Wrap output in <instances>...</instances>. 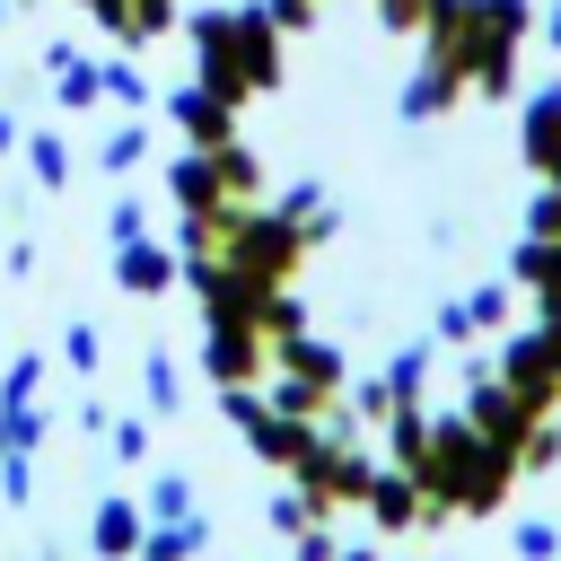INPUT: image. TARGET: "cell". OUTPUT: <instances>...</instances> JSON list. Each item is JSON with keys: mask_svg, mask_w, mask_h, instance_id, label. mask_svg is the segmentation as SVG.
<instances>
[{"mask_svg": "<svg viewBox=\"0 0 561 561\" xmlns=\"http://www.w3.org/2000/svg\"><path fill=\"white\" fill-rule=\"evenodd\" d=\"M184 44H193V79L219 88L228 105L263 96L280 79V26L263 0H219V9H193L184 18Z\"/></svg>", "mask_w": 561, "mask_h": 561, "instance_id": "1", "label": "cell"}, {"mask_svg": "<svg viewBox=\"0 0 561 561\" xmlns=\"http://www.w3.org/2000/svg\"><path fill=\"white\" fill-rule=\"evenodd\" d=\"M517 465H526V456H517V447H500L473 412H438L430 456H421L412 473H421V491H430V508H438V517H447V508H456V517H482V508H500V491L517 482Z\"/></svg>", "mask_w": 561, "mask_h": 561, "instance_id": "2", "label": "cell"}, {"mask_svg": "<svg viewBox=\"0 0 561 561\" xmlns=\"http://www.w3.org/2000/svg\"><path fill=\"white\" fill-rule=\"evenodd\" d=\"M298 254H307V228H289L280 210H254V202H237L228 219H219V263L254 289V298H272L289 272H298Z\"/></svg>", "mask_w": 561, "mask_h": 561, "instance_id": "3", "label": "cell"}, {"mask_svg": "<svg viewBox=\"0 0 561 561\" xmlns=\"http://www.w3.org/2000/svg\"><path fill=\"white\" fill-rule=\"evenodd\" d=\"M219 412H228V430L263 456V465H298V447L316 438V421H289L272 394H254V386H219Z\"/></svg>", "mask_w": 561, "mask_h": 561, "instance_id": "4", "label": "cell"}, {"mask_svg": "<svg viewBox=\"0 0 561 561\" xmlns=\"http://www.w3.org/2000/svg\"><path fill=\"white\" fill-rule=\"evenodd\" d=\"M228 149H237V140H228ZM228 149H193V140H184V149L167 158V202H175V210H210V219H219V210H237L245 193H237Z\"/></svg>", "mask_w": 561, "mask_h": 561, "instance_id": "5", "label": "cell"}, {"mask_svg": "<svg viewBox=\"0 0 561 561\" xmlns=\"http://www.w3.org/2000/svg\"><path fill=\"white\" fill-rule=\"evenodd\" d=\"M500 377H508L535 412H552V403H561V324L543 316L535 333H508V342H500Z\"/></svg>", "mask_w": 561, "mask_h": 561, "instance_id": "6", "label": "cell"}, {"mask_svg": "<svg viewBox=\"0 0 561 561\" xmlns=\"http://www.w3.org/2000/svg\"><path fill=\"white\" fill-rule=\"evenodd\" d=\"M456 88H465V70H456V53L421 35V61H412V79L394 88V123H438V114L456 105Z\"/></svg>", "mask_w": 561, "mask_h": 561, "instance_id": "7", "label": "cell"}, {"mask_svg": "<svg viewBox=\"0 0 561 561\" xmlns=\"http://www.w3.org/2000/svg\"><path fill=\"white\" fill-rule=\"evenodd\" d=\"M158 114L193 140V149H228L237 140V105L219 96V88H202V79H184V88H158Z\"/></svg>", "mask_w": 561, "mask_h": 561, "instance_id": "8", "label": "cell"}, {"mask_svg": "<svg viewBox=\"0 0 561 561\" xmlns=\"http://www.w3.org/2000/svg\"><path fill=\"white\" fill-rule=\"evenodd\" d=\"M359 508L377 517V535H412V526H430V517H438L412 465H377V482H368V500H359Z\"/></svg>", "mask_w": 561, "mask_h": 561, "instance_id": "9", "label": "cell"}, {"mask_svg": "<svg viewBox=\"0 0 561 561\" xmlns=\"http://www.w3.org/2000/svg\"><path fill=\"white\" fill-rule=\"evenodd\" d=\"M517 158L535 167V184H561V88H526V114H517Z\"/></svg>", "mask_w": 561, "mask_h": 561, "instance_id": "10", "label": "cell"}, {"mask_svg": "<svg viewBox=\"0 0 561 561\" xmlns=\"http://www.w3.org/2000/svg\"><path fill=\"white\" fill-rule=\"evenodd\" d=\"M114 280H123L131 298H167V289L184 280L175 237H131V245H114Z\"/></svg>", "mask_w": 561, "mask_h": 561, "instance_id": "11", "label": "cell"}, {"mask_svg": "<svg viewBox=\"0 0 561 561\" xmlns=\"http://www.w3.org/2000/svg\"><path fill=\"white\" fill-rule=\"evenodd\" d=\"M140 535H149V508H140L131 491H105V500L88 508V552H96V561H140Z\"/></svg>", "mask_w": 561, "mask_h": 561, "instance_id": "12", "label": "cell"}, {"mask_svg": "<svg viewBox=\"0 0 561 561\" xmlns=\"http://www.w3.org/2000/svg\"><path fill=\"white\" fill-rule=\"evenodd\" d=\"M44 79H53L61 114H96L105 105V61H88L79 44H44Z\"/></svg>", "mask_w": 561, "mask_h": 561, "instance_id": "13", "label": "cell"}, {"mask_svg": "<svg viewBox=\"0 0 561 561\" xmlns=\"http://www.w3.org/2000/svg\"><path fill=\"white\" fill-rule=\"evenodd\" d=\"M149 158H158V123L149 114H123L114 131H96V175H131Z\"/></svg>", "mask_w": 561, "mask_h": 561, "instance_id": "14", "label": "cell"}, {"mask_svg": "<svg viewBox=\"0 0 561 561\" xmlns=\"http://www.w3.org/2000/svg\"><path fill=\"white\" fill-rule=\"evenodd\" d=\"M438 351H447L438 333H421V342H394V351H386V368H377V377H386V394H394V403H421V394H430V368H438Z\"/></svg>", "mask_w": 561, "mask_h": 561, "instance_id": "15", "label": "cell"}, {"mask_svg": "<svg viewBox=\"0 0 561 561\" xmlns=\"http://www.w3.org/2000/svg\"><path fill=\"white\" fill-rule=\"evenodd\" d=\"M430 430H438V403H430V394H421V403H394V412L377 421L386 465H421V456H430Z\"/></svg>", "mask_w": 561, "mask_h": 561, "instance_id": "16", "label": "cell"}, {"mask_svg": "<svg viewBox=\"0 0 561 561\" xmlns=\"http://www.w3.org/2000/svg\"><path fill=\"white\" fill-rule=\"evenodd\" d=\"M202 552H210V517H202V508L149 517V535H140V561H202Z\"/></svg>", "mask_w": 561, "mask_h": 561, "instance_id": "17", "label": "cell"}, {"mask_svg": "<svg viewBox=\"0 0 561 561\" xmlns=\"http://www.w3.org/2000/svg\"><path fill=\"white\" fill-rule=\"evenodd\" d=\"M175 403H184V359L167 342H149L140 351V412L149 421H175Z\"/></svg>", "mask_w": 561, "mask_h": 561, "instance_id": "18", "label": "cell"}, {"mask_svg": "<svg viewBox=\"0 0 561 561\" xmlns=\"http://www.w3.org/2000/svg\"><path fill=\"white\" fill-rule=\"evenodd\" d=\"M18 158H26V175H35L44 193H70V175H79V158H70V140H61V131H26V140H18Z\"/></svg>", "mask_w": 561, "mask_h": 561, "instance_id": "19", "label": "cell"}, {"mask_svg": "<svg viewBox=\"0 0 561 561\" xmlns=\"http://www.w3.org/2000/svg\"><path fill=\"white\" fill-rule=\"evenodd\" d=\"M272 351H280V368L316 377L324 394H342V377H351V368H342V351H333V342H316V333H289V342H272Z\"/></svg>", "mask_w": 561, "mask_h": 561, "instance_id": "20", "label": "cell"}, {"mask_svg": "<svg viewBox=\"0 0 561 561\" xmlns=\"http://www.w3.org/2000/svg\"><path fill=\"white\" fill-rule=\"evenodd\" d=\"M272 210H280L289 228H307V237H324V228H333V202H324V184H316V175H298V184L272 202Z\"/></svg>", "mask_w": 561, "mask_h": 561, "instance_id": "21", "label": "cell"}, {"mask_svg": "<svg viewBox=\"0 0 561 561\" xmlns=\"http://www.w3.org/2000/svg\"><path fill=\"white\" fill-rule=\"evenodd\" d=\"M44 430H53V412H44V403H0V447L35 456V447H44Z\"/></svg>", "mask_w": 561, "mask_h": 561, "instance_id": "22", "label": "cell"}, {"mask_svg": "<svg viewBox=\"0 0 561 561\" xmlns=\"http://www.w3.org/2000/svg\"><path fill=\"white\" fill-rule=\"evenodd\" d=\"M508 552H517V561H561V517H543V508L517 517V526H508Z\"/></svg>", "mask_w": 561, "mask_h": 561, "instance_id": "23", "label": "cell"}, {"mask_svg": "<svg viewBox=\"0 0 561 561\" xmlns=\"http://www.w3.org/2000/svg\"><path fill=\"white\" fill-rule=\"evenodd\" d=\"M131 237H158V228H149V202H140V193H114V202H105V254L131 245Z\"/></svg>", "mask_w": 561, "mask_h": 561, "instance_id": "24", "label": "cell"}, {"mask_svg": "<svg viewBox=\"0 0 561 561\" xmlns=\"http://www.w3.org/2000/svg\"><path fill=\"white\" fill-rule=\"evenodd\" d=\"M105 96H114L123 114H149V105H158V88L140 79V61H105Z\"/></svg>", "mask_w": 561, "mask_h": 561, "instance_id": "25", "label": "cell"}, {"mask_svg": "<svg viewBox=\"0 0 561 561\" xmlns=\"http://www.w3.org/2000/svg\"><path fill=\"white\" fill-rule=\"evenodd\" d=\"M430 333H438L447 351H465V342L482 333V316H473V289H465V298H438V316H430Z\"/></svg>", "mask_w": 561, "mask_h": 561, "instance_id": "26", "label": "cell"}, {"mask_svg": "<svg viewBox=\"0 0 561 561\" xmlns=\"http://www.w3.org/2000/svg\"><path fill=\"white\" fill-rule=\"evenodd\" d=\"M105 456H114V465H149V412H114Z\"/></svg>", "mask_w": 561, "mask_h": 561, "instance_id": "27", "label": "cell"}, {"mask_svg": "<svg viewBox=\"0 0 561 561\" xmlns=\"http://www.w3.org/2000/svg\"><path fill=\"white\" fill-rule=\"evenodd\" d=\"M140 508H149V517H184V508H202V500H193V482H184V473L167 465V473H149V491H140Z\"/></svg>", "mask_w": 561, "mask_h": 561, "instance_id": "28", "label": "cell"}, {"mask_svg": "<svg viewBox=\"0 0 561 561\" xmlns=\"http://www.w3.org/2000/svg\"><path fill=\"white\" fill-rule=\"evenodd\" d=\"M263 517H272V535H298V526H316V500H307L298 482H280V491L263 500Z\"/></svg>", "mask_w": 561, "mask_h": 561, "instance_id": "29", "label": "cell"}, {"mask_svg": "<svg viewBox=\"0 0 561 561\" xmlns=\"http://www.w3.org/2000/svg\"><path fill=\"white\" fill-rule=\"evenodd\" d=\"M35 394H44V351H18L0 368V403H35Z\"/></svg>", "mask_w": 561, "mask_h": 561, "instance_id": "30", "label": "cell"}, {"mask_svg": "<svg viewBox=\"0 0 561 561\" xmlns=\"http://www.w3.org/2000/svg\"><path fill=\"white\" fill-rule=\"evenodd\" d=\"M0 508H35V456L0 447Z\"/></svg>", "mask_w": 561, "mask_h": 561, "instance_id": "31", "label": "cell"}, {"mask_svg": "<svg viewBox=\"0 0 561 561\" xmlns=\"http://www.w3.org/2000/svg\"><path fill=\"white\" fill-rule=\"evenodd\" d=\"M61 359H70L79 377H96V368H105V333H96V324H61Z\"/></svg>", "mask_w": 561, "mask_h": 561, "instance_id": "32", "label": "cell"}, {"mask_svg": "<svg viewBox=\"0 0 561 561\" xmlns=\"http://www.w3.org/2000/svg\"><path fill=\"white\" fill-rule=\"evenodd\" d=\"M508 307H517V280H508V272L473 289V316H482V333H500V324H508Z\"/></svg>", "mask_w": 561, "mask_h": 561, "instance_id": "33", "label": "cell"}, {"mask_svg": "<svg viewBox=\"0 0 561 561\" xmlns=\"http://www.w3.org/2000/svg\"><path fill=\"white\" fill-rule=\"evenodd\" d=\"M70 421H79V438H96V447H105V430H114V403H105V394H79V412H70Z\"/></svg>", "mask_w": 561, "mask_h": 561, "instance_id": "34", "label": "cell"}, {"mask_svg": "<svg viewBox=\"0 0 561 561\" xmlns=\"http://www.w3.org/2000/svg\"><path fill=\"white\" fill-rule=\"evenodd\" d=\"M289 561H342V543H333L324 526H298V535H289Z\"/></svg>", "mask_w": 561, "mask_h": 561, "instance_id": "35", "label": "cell"}, {"mask_svg": "<svg viewBox=\"0 0 561 561\" xmlns=\"http://www.w3.org/2000/svg\"><path fill=\"white\" fill-rule=\"evenodd\" d=\"M526 228H535V237H561V184H543V193L526 202Z\"/></svg>", "mask_w": 561, "mask_h": 561, "instance_id": "36", "label": "cell"}, {"mask_svg": "<svg viewBox=\"0 0 561 561\" xmlns=\"http://www.w3.org/2000/svg\"><path fill=\"white\" fill-rule=\"evenodd\" d=\"M263 9H272L280 35H307V26H316V0H263Z\"/></svg>", "mask_w": 561, "mask_h": 561, "instance_id": "37", "label": "cell"}, {"mask_svg": "<svg viewBox=\"0 0 561 561\" xmlns=\"http://www.w3.org/2000/svg\"><path fill=\"white\" fill-rule=\"evenodd\" d=\"M377 18H386V26H403V35H412V26H421V18H430V0H377Z\"/></svg>", "mask_w": 561, "mask_h": 561, "instance_id": "38", "label": "cell"}, {"mask_svg": "<svg viewBox=\"0 0 561 561\" xmlns=\"http://www.w3.org/2000/svg\"><path fill=\"white\" fill-rule=\"evenodd\" d=\"M9 272H18V280L35 272V237H18V245H0V280H9Z\"/></svg>", "mask_w": 561, "mask_h": 561, "instance_id": "39", "label": "cell"}, {"mask_svg": "<svg viewBox=\"0 0 561 561\" xmlns=\"http://www.w3.org/2000/svg\"><path fill=\"white\" fill-rule=\"evenodd\" d=\"M18 140H26V123H18L9 105H0V158H18Z\"/></svg>", "mask_w": 561, "mask_h": 561, "instance_id": "40", "label": "cell"}, {"mask_svg": "<svg viewBox=\"0 0 561 561\" xmlns=\"http://www.w3.org/2000/svg\"><path fill=\"white\" fill-rule=\"evenodd\" d=\"M543 35H552V53H561V0H552V9H543Z\"/></svg>", "mask_w": 561, "mask_h": 561, "instance_id": "41", "label": "cell"}, {"mask_svg": "<svg viewBox=\"0 0 561 561\" xmlns=\"http://www.w3.org/2000/svg\"><path fill=\"white\" fill-rule=\"evenodd\" d=\"M342 561H386V552H351V543H342Z\"/></svg>", "mask_w": 561, "mask_h": 561, "instance_id": "42", "label": "cell"}, {"mask_svg": "<svg viewBox=\"0 0 561 561\" xmlns=\"http://www.w3.org/2000/svg\"><path fill=\"white\" fill-rule=\"evenodd\" d=\"M9 18H18V0H0V26H9Z\"/></svg>", "mask_w": 561, "mask_h": 561, "instance_id": "43", "label": "cell"}, {"mask_svg": "<svg viewBox=\"0 0 561 561\" xmlns=\"http://www.w3.org/2000/svg\"><path fill=\"white\" fill-rule=\"evenodd\" d=\"M35 561H44V552H35Z\"/></svg>", "mask_w": 561, "mask_h": 561, "instance_id": "44", "label": "cell"}]
</instances>
